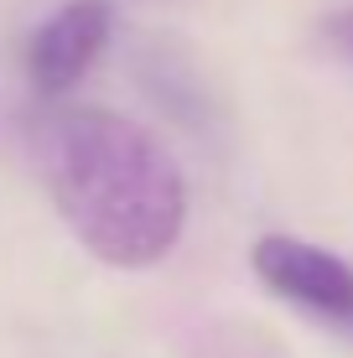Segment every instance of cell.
<instances>
[{"label": "cell", "mask_w": 353, "mask_h": 358, "mask_svg": "<svg viewBox=\"0 0 353 358\" xmlns=\"http://www.w3.org/2000/svg\"><path fill=\"white\" fill-rule=\"evenodd\" d=\"M42 187L73 239L109 270H151L187 229V177L151 130L99 104L52 109L31 130Z\"/></svg>", "instance_id": "obj_1"}, {"label": "cell", "mask_w": 353, "mask_h": 358, "mask_svg": "<svg viewBox=\"0 0 353 358\" xmlns=\"http://www.w3.org/2000/svg\"><path fill=\"white\" fill-rule=\"evenodd\" d=\"M250 270L286 306L353 338V265L343 255L322 250L312 239H296V234H260L250 250Z\"/></svg>", "instance_id": "obj_2"}, {"label": "cell", "mask_w": 353, "mask_h": 358, "mask_svg": "<svg viewBox=\"0 0 353 358\" xmlns=\"http://www.w3.org/2000/svg\"><path fill=\"white\" fill-rule=\"evenodd\" d=\"M115 36L109 0H68L57 6L27 42V78L42 99H63L94 73Z\"/></svg>", "instance_id": "obj_3"}, {"label": "cell", "mask_w": 353, "mask_h": 358, "mask_svg": "<svg viewBox=\"0 0 353 358\" xmlns=\"http://www.w3.org/2000/svg\"><path fill=\"white\" fill-rule=\"evenodd\" d=\"M203 358H281V353H275L260 332L229 327V332H218V343H208V348H203Z\"/></svg>", "instance_id": "obj_4"}, {"label": "cell", "mask_w": 353, "mask_h": 358, "mask_svg": "<svg viewBox=\"0 0 353 358\" xmlns=\"http://www.w3.org/2000/svg\"><path fill=\"white\" fill-rule=\"evenodd\" d=\"M327 36H333V47L353 63V10H338V16L327 21Z\"/></svg>", "instance_id": "obj_5"}]
</instances>
